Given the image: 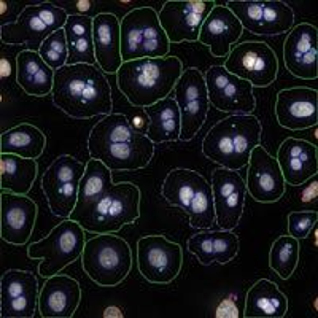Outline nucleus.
Instances as JSON below:
<instances>
[{
	"mask_svg": "<svg viewBox=\"0 0 318 318\" xmlns=\"http://www.w3.org/2000/svg\"><path fill=\"white\" fill-rule=\"evenodd\" d=\"M218 318H237L238 312L237 308L231 301H223L218 307L216 312Z\"/></svg>",
	"mask_w": 318,
	"mask_h": 318,
	"instance_id": "obj_42",
	"label": "nucleus"
},
{
	"mask_svg": "<svg viewBox=\"0 0 318 318\" xmlns=\"http://www.w3.org/2000/svg\"><path fill=\"white\" fill-rule=\"evenodd\" d=\"M238 241L234 233L230 230H223L198 233L190 238L188 245L190 249L211 254L236 248Z\"/></svg>",
	"mask_w": 318,
	"mask_h": 318,
	"instance_id": "obj_34",
	"label": "nucleus"
},
{
	"mask_svg": "<svg viewBox=\"0 0 318 318\" xmlns=\"http://www.w3.org/2000/svg\"><path fill=\"white\" fill-rule=\"evenodd\" d=\"M317 90L298 87L283 89L278 93L275 111L278 123L293 130L317 125Z\"/></svg>",
	"mask_w": 318,
	"mask_h": 318,
	"instance_id": "obj_22",
	"label": "nucleus"
},
{
	"mask_svg": "<svg viewBox=\"0 0 318 318\" xmlns=\"http://www.w3.org/2000/svg\"><path fill=\"white\" fill-rule=\"evenodd\" d=\"M182 261L180 246L162 237H147L138 242L137 267L140 274L150 283H170L179 273Z\"/></svg>",
	"mask_w": 318,
	"mask_h": 318,
	"instance_id": "obj_12",
	"label": "nucleus"
},
{
	"mask_svg": "<svg viewBox=\"0 0 318 318\" xmlns=\"http://www.w3.org/2000/svg\"><path fill=\"white\" fill-rule=\"evenodd\" d=\"M84 230L77 222L65 219L44 237L28 246V257L42 260L38 270L41 276L48 278L57 274L82 255L86 242Z\"/></svg>",
	"mask_w": 318,
	"mask_h": 318,
	"instance_id": "obj_6",
	"label": "nucleus"
},
{
	"mask_svg": "<svg viewBox=\"0 0 318 318\" xmlns=\"http://www.w3.org/2000/svg\"><path fill=\"white\" fill-rule=\"evenodd\" d=\"M45 143L44 135L39 129L29 124L22 123L1 135V153L34 159L41 154Z\"/></svg>",
	"mask_w": 318,
	"mask_h": 318,
	"instance_id": "obj_30",
	"label": "nucleus"
},
{
	"mask_svg": "<svg viewBox=\"0 0 318 318\" xmlns=\"http://www.w3.org/2000/svg\"><path fill=\"white\" fill-rule=\"evenodd\" d=\"M183 173L176 187L178 203L189 215L193 227L209 229L216 221L211 186L197 172L186 170Z\"/></svg>",
	"mask_w": 318,
	"mask_h": 318,
	"instance_id": "obj_17",
	"label": "nucleus"
},
{
	"mask_svg": "<svg viewBox=\"0 0 318 318\" xmlns=\"http://www.w3.org/2000/svg\"><path fill=\"white\" fill-rule=\"evenodd\" d=\"M139 202V193L135 189L105 187L89 198L77 201L68 218L90 233H113L138 217Z\"/></svg>",
	"mask_w": 318,
	"mask_h": 318,
	"instance_id": "obj_4",
	"label": "nucleus"
},
{
	"mask_svg": "<svg viewBox=\"0 0 318 318\" xmlns=\"http://www.w3.org/2000/svg\"><path fill=\"white\" fill-rule=\"evenodd\" d=\"M167 55L179 60L183 72L188 69L194 68L204 76L212 66H224L228 56L218 57L214 55L210 47L198 39L172 42L170 44Z\"/></svg>",
	"mask_w": 318,
	"mask_h": 318,
	"instance_id": "obj_31",
	"label": "nucleus"
},
{
	"mask_svg": "<svg viewBox=\"0 0 318 318\" xmlns=\"http://www.w3.org/2000/svg\"><path fill=\"white\" fill-rule=\"evenodd\" d=\"M70 159L67 156L57 158L45 171L41 181L51 213L61 218L69 217L77 199L78 188Z\"/></svg>",
	"mask_w": 318,
	"mask_h": 318,
	"instance_id": "obj_18",
	"label": "nucleus"
},
{
	"mask_svg": "<svg viewBox=\"0 0 318 318\" xmlns=\"http://www.w3.org/2000/svg\"><path fill=\"white\" fill-rule=\"evenodd\" d=\"M317 29L307 23L294 27L283 47L286 67L294 75L305 79L317 77Z\"/></svg>",
	"mask_w": 318,
	"mask_h": 318,
	"instance_id": "obj_21",
	"label": "nucleus"
},
{
	"mask_svg": "<svg viewBox=\"0 0 318 318\" xmlns=\"http://www.w3.org/2000/svg\"><path fill=\"white\" fill-rule=\"evenodd\" d=\"M315 212H293L288 217V230L290 234L296 238H305L317 220Z\"/></svg>",
	"mask_w": 318,
	"mask_h": 318,
	"instance_id": "obj_37",
	"label": "nucleus"
},
{
	"mask_svg": "<svg viewBox=\"0 0 318 318\" xmlns=\"http://www.w3.org/2000/svg\"><path fill=\"white\" fill-rule=\"evenodd\" d=\"M63 10L67 15H81L94 18L99 14L98 0H49Z\"/></svg>",
	"mask_w": 318,
	"mask_h": 318,
	"instance_id": "obj_38",
	"label": "nucleus"
},
{
	"mask_svg": "<svg viewBox=\"0 0 318 318\" xmlns=\"http://www.w3.org/2000/svg\"><path fill=\"white\" fill-rule=\"evenodd\" d=\"M93 37L98 65L106 73H116L123 62L119 20L111 14L97 15L93 19Z\"/></svg>",
	"mask_w": 318,
	"mask_h": 318,
	"instance_id": "obj_26",
	"label": "nucleus"
},
{
	"mask_svg": "<svg viewBox=\"0 0 318 318\" xmlns=\"http://www.w3.org/2000/svg\"><path fill=\"white\" fill-rule=\"evenodd\" d=\"M182 72L176 57H145L123 62L116 73V82L130 103L145 107L168 96Z\"/></svg>",
	"mask_w": 318,
	"mask_h": 318,
	"instance_id": "obj_2",
	"label": "nucleus"
},
{
	"mask_svg": "<svg viewBox=\"0 0 318 318\" xmlns=\"http://www.w3.org/2000/svg\"><path fill=\"white\" fill-rule=\"evenodd\" d=\"M78 282L66 274H57L48 278L39 296V313L44 318H70L80 301Z\"/></svg>",
	"mask_w": 318,
	"mask_h": 318,
	"instance_id": "obj_23",
	"label": "nucleus"
},
{
	"mask_svg": "<svg viewBox=\"0 0 318 318\" xmlns=\"http://www.w3.org/2000/svg\"><path fill=\"white\" fill-rule=\"evenodd\" d=\"M63 28L68 49L66 64H94L93 18L81 15L68 16Z\"/></svg>",
	"mask_w": 318,
	"mask_h": 318,
	"instance_id": "obj_28",
	"label": "nucleus"
},
{
	"mask_svg": "<svg viewBox=\"0 0 318 318\" xmlns=\"http://www.w3.org/2000/svg\"><path fill=\"white\" fill-rule=\"evenodd\" d=\"M27 50L23 44H12L0 42V73L1 76H7L16 72L17 58L24 50Z\"/></svg>",
	"mask_w": 318,
	"mask_h": 318,
	"instance_id": "obj_41",
	"label": "nucleus"
},
{
	"mask_svg": "<svg viewBox=\"0 0 318 318\" xmlns=\"http://www.w3.org/2000/svg\"><path fill=\"white\" fill-rule=\"evenodd\" d=\"M143 108L149 119V134L158 137L177 135L181 127L180 114L171 95Z\"/></svg>",
	"mask_w": 318,
	"mask_h": 318,
	"instance_id": "obj_32",
	"label": "nucleus"
},
{
	"mask_svg": "<svg viewBox=\"0 0 318 318\" xmlns=\"http://www.w3.org/2000/svg\"><path fill=\"white\" fill-rule=\"evenodd\" d=\"M276 158L288 184H300L318 173V147L304 140L288 139L280 146Z\"/></svg>",
	"mask_w": 318,
	"mask_h": 318,
	"instance_id": "obj_25",
	"label": "nucleus"
},
{
	"mask_svg": "<svg viewBox=\"0 0 318 318\" xmlns=\"http://www.w3.org/2000/svg\"><path fill=\"white\" fill-rule=\"evenodd\" d=\"M51 91L55 105L74 118L106 115L112 109L111 86L94 64H65L56 70Z\"/></svg>",
	"mask_w": 318,
	"mask_h": 318,
	"instance_id": "obj_1",
	"label": "nucleus"
},
{
	"mask_svg": "<svg viewBox=\"0 0 318 318\" xmlns=\"http://www.w3.org/2000/svg\"><path fill=\"white\" fill-rule=\"evenodd\" d=\"M204 76L210 102L216 108L232 114H248L254 111L256 101L250 82L224 66H212Z\"/></svg>",
	"mask_w": 318,
	"mask_h": 318,
	"instance_id": "obj_11",
	"label": "nucleus"
},
{
	"mask_svg": "<svg viewBox=\"0 0 318 318\" xmlns=\"http://www.w3.org/2000/svg\"><path fill=\"white\" fill-rule=\"evenodd\" d=\"M0 167L2 191L25 195L30 190L37 173V164L33 159L1 153Z\"/></svg>",
	"mask_w": 318,
	"mask_h": 318,
	"instance_id": "obj_29",
	"label": "nucleus"
},
{
	"mask_svg": "<svg viewBox=\"0 0 318 318\" xmlns=\"http://www.w3.org/2000/svg\"><path fill=\"white\" fill-rule=\"evenodd\" d=\"M44 1L0 0V26L15 22L20 15L27 6L39 4Z\"/></svg>",
	"mask_w": 318,
	"mask_h": 318,
	"instance_id": "obj_40",
	"label": "nucleus"
},
{
	"mask_svg": "<svg viewBox=\"0 0 318 318\" xmlns=\"http://www.w3.org/2000/svg\"><path fill=\"white\" fill-rule=\"evenodd\" d=\"M83 269L98 285L112 286L127 276L132 264L131 252L121 237L99 234L86 242L81 255Z\"/></svg>",
	"mask_w": 318,
	"mask_h": 318,
	"instance_id": "obj_5",
	"label": "nucleus"
},
{
	"mask_svg": "<svg viewBox=\"0 0 318 318\" xmlns=\"http://www.w3.org/2000/svg\"><path fill=\"white\" fill-rule=\"evenodd\" d=\"M215 5L214 1L166 2L158 17L172 42L196 40L203 22Z\"/></svg>",
	"mask_w": 318,
	"mask_h": 318,
	"instance_id": "obj_15",
	"label": "nucleus"
},
{
	"mask_svg": "<svg viewBox=\"0 0 318 318\" xmlns=\"http://www.w3.org/2000/svg\"><path fill=\"white\" fill-rule=\"evenodd\" d=\"M261 124L254 116L234 114L207 133L202 152L209 159L233 170L248 166L251 152L259 145Z\"/></svg>",
	"mask_w": 318,
	"mask_h": 318,
	"instance_id": "obj_3",
	"label": "nucleus"
},
{
	"mask_svg": "<svg viewBox=\"0 0 318 318\" xmlns=\"http://www.w3.org/2000/svg\"><path fill=\"white\" fill-rule=\"evenodd\" d=\"M68 17L65 11L49 1L27 6L14 23L1 26L0 40L23 44L37 52L50 35L63 27Z\"/></svg>",
	"mask_w": 318,
	"mask_h": 318,
	"instance_id": "obj_8",
	"label": "nucleus"
},
{
	"mask_svg": "<svg viewBox=\"0 0 318 318\" xmlns=\"http://www.w3.org/2000/svg\"><path fill=\"white\" fill-rule=\"evenodd\" d=\"M17 80L28 94L45 95L51 91L54 72L37 52L26 50L17 58Z\"/></svg>",
	"mask_w": 318,
	"mask_h": 318,
	"instance_id": "obj_27",
	"label": "nucleus"
},
{
	"mask_svg": "<svg viewBox=\"0 0 318 318\" xmlns=\"http://www.w3.org/2000/svg\"><path fill=\"white\" fill-rule=\"evenodd\" d=\"M0 197L1 238L14 245L25 244L35 225L37 205L25 194L2 191Z\"/></svg>",
	"mask_w": 318,
	"mask_h": 318,
	"instance_id": "obj_19",
	"label": "nucleus"
},
{
	"mask_svg": "<svg viewBox=\"0 0 318 318\" xmlns=\"http://www.w3.org/2000/svg\"><path fill=\"white\" fill-rule=\"evenodd\" d=\"M39 52L43 60L52 70H55L65 64L68 49L63 28L48 36L41 45Z\"/></svg>",
	"mask_w": 318,
	"mask_h": 318,
	"instance_id": "obj_36",
	"label": "nucleus"
},
{
	"mask_svg": "<svg viewBox=\"0 0 318 318\" xmlns=\"http://www.w3.org/2000/svg\"><path fill=\"white\" fill-rule=\"evenodd\" d=\"M299 245L297 238L281 236L273 243L270 253L271 267L281 276L286 271V279L294 270L298 260Z\"/></svg>",
	"mask_w": 318,
	"mask_h": 318,
	"instance_id": "obj_33",
	"label": "nucleus"
},
{
	"mask_svg": "<svg viewBox=\"0 0 318 318\" xmlns=\"http://www.w3.org/2000/svg\"><path fill=\"white\" fill-rule=\"evenodd\" d=\"M243 27L226 6L215 5L203 22L198 40L210 47L215 56L228 55L230 46L241 36Z\"/></svg>",
	"mask_w": 318,
	"mask_h": 318,
	"instance_id": "obj_24",
	"label": "nucleus"
},
{
	"mask_svg": "<svg viewBox=\"0 0 318 318\" xmlns=\"http://www.w3.org/2000/svg\"><path fill=\"white\" fill-rule=\"evenodd\" d=\"M170 93L179 107L181 133L187 138L194 135L206 118L210 102L204 75L194 68L183 71Z\"/></svg>",
	"mask_w": 318,
	"mask_h": 318,
	"instance_id": "obj_13",
	"label": "nucleus"
},
{
	"mask_svg": "<svg viewBox=\"0 0 318 318\" xmlns=\"http://www.w3.org/2000/svg\"><path fill=\"white\" fill-rule=\"evenodd\" d=\"M120 52L123 62L163 56L169 50V39L155 10L134 9L120 23Z\"/></svg>",
	"mask_w": 318,
	"mask_h": 318,
	"instance_id": "obj_7",
	"label": "nucleus"
},
{
	"mask_svg": "<svg viewBox=\"0 0 318 318\" xmlns=\"http://www.w3.org/2000/svg\"><path fill=\"white\" fill-rule=\"evenodd\" d=\"M232 74L256 87H265L275 79L278 63L273 50L266 43L250 41L230 50L224 65Z\"/></svg>",
	"mask_w": 318,
	"mask_h": 318,
	"instance_id": "obj_10",
	"label": "nucleus"
},
{
	"mask_svg": "<svg viewBox=\"0 0 318 318\" xmlns=\"http://www.w3.org/2000/svg\"><path fill=\"white\" fill-rule=\"evenodd\" d=\"M256 306L260 316L281 317L287 307L286 298L274 283L266 279L260 280Z\"/></svg>",
	"mask_w": 318,
	"mask_h": 318,
	"instance_id": "obj_35",
	"label": "nucleus"
},
{
	"mask_svg": "<svg viewBox=\"0 0 318 318\" xmlns=\"http://www.w3.org/2000/svg\"><path fill=\"white\" fill-rule=\"evenodd\" d=\"M99 14L114 15L120 23L123 18L132 11L143 6L142 0H98Z\"/></svg>",
	"mask_w": 318,
	"mask_h": 318,
	"instance_id": "obj_39",
	"label": "nucleus"
},
{
	"mask_svg": "<svg viewBox=\"0 0 318 318\" xmlns=\"http://www.w3.org/2000/svg\"><path fill=\"white\" fill-rule=\"evenodd\" d=\"M284 176L276 158L259 145L252 151L247 169V190L255 200L264 203L277 200L284 194Z\"/></svg>",
	"mask_w": 318,
	"mask_h": 318,
	"instance_id": "obj_20",
	"label": "nucleus"
},
{
	"mask_svg": "<svg viewBox=\"0 0 318 318\" xmlns=\"http://www.w3.org/2000/svg\"><path fill=\"white\" fill-rule=\"evenodd\" d=\"M2 318L33 317L38 303V283L30 271L11 269L1 278Z\"/></svg>",
	"mask_w": 318,
	"mask_h": 318,
	"instance_id": "obj_16",
	"label": "nucleus"
},
{
	"mask_svg": "<svg viewBox=\"0 0 318 318\" xmlns=\"http://www.w3.org/2000/svg\"><path fill=\"white\" fill-rule=\"evenodd\" d=\"M226 6L243 28L256 35L280 34L289 30L294 22L292 10L281 1H228Z\"/></svg>",
	"mask_w": 318,
	"mask_h": 318,
	"instance_id": "obj_9",
	"label": "nucleus"
},
{
	"mask_svg": "<svg viewBox=\"0 0 318 318\" xmlns=\"http://www.w3.org/2000/svg\"><path fill=\"white\" fill-rule=\"evenodd\" d=\"M211 178L216 221L224 230L235 228L243 211L246 181L235 170L225 167L216 169Z\"/></svg>",
	"mask_w": 318,
	"mask_h": 318,
	"instance_id": "obj_14",
	"label": "nucleus"
}]
</instances>
